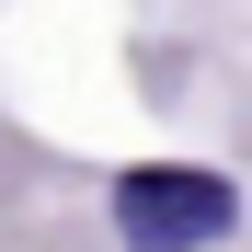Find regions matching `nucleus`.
Wrapping results in <instances>:
<instances>
[{
  "mask_svg": "<svg viewBox=\"0 0 252 252\" xmlns=\"http://www.w3.org/2000/svg\"><path fill=\"white\" fill-rule=\"evenodd\" d=\"M229 218H241L229 172H195V160H138V172L115 184V229H126V252H206Z\"/></svg>",
  "mask_w": 252,
  "mask_h": 252,
  "instance_id": "f257e3e1",
  "label": "nucleus"
}]
</instances>
